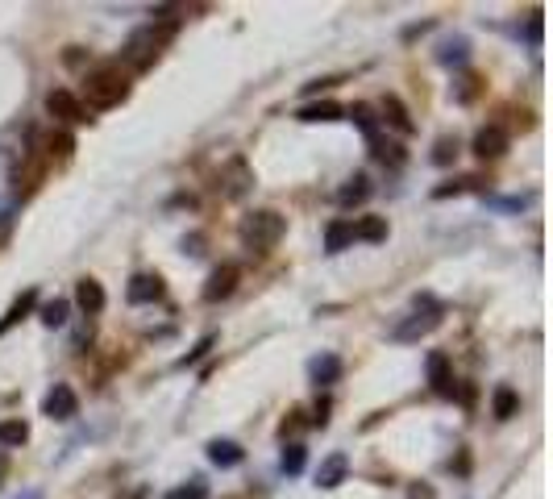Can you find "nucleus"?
I'll list each match as a JSON object with an SVG mask.
<instances>
[{
    "mask_svg": "<svg viewBox=\"0 0 553 499\" xmlns=\"http://www.w3.org/2000/svg\"><path fill=\"white\" fill-rule=\"evenodd\" d=\"M470 188H483V180L478 175H462V180H450V183H441L437 192V200H445V196H458V192H470Z\"/></svg>",
    "mask_w": 553,
    "mask_h": 499,
    "instance_id": "28",
    "label": "nucleus"
},
{
    "mask_svg": "<svg viewBox=\"0 0 553 499\" xmlns=\"http://www.w3.org/2000/svg\"><path fill=\"white\" fill-rule=\"evenodd\" d=\"M478 84H483V79H478V76H466V79H462V88L453 92V96H458V101H462V104H470V101H475V96H478Z\"/></svg>",
    "mask_w": 553,
    "mask_h": 499,
    "instance_id": "33",
    "label": "nucleus"
},
{
    "mask_svg": "<svg viewBox=\"0 0 553 499\" xmlns=\"http://www.w3.org/2000/svg\"><path fill=\"white\" fill-rule=\"evenodd\" d=\"M250 183H254V175H250V166H245L242 158H233V163L220 171V192L229 196V200H242V196L250 192Z\"/></svg>",
    "mask_w": 553,
    "mask_h": 499,
    "instance_id": "9",
    "label": "nucleus"
},
{
    "mask_svg": "<svg viewBox=\"0 0 553 499\" xmlns=\"http://www.w3.org/2000/svg\"><path fill=\"white\" fill-rule=\"evenodd\" d=\"M279 466H284V474H300L304 466H309V449L292 441V446L284 449V458H279Z\"/></svg>",
    "mask_w": 553,
    "mask_h": 499,
    "instance_id": "25",
    "label": "nucleus"
},
{
    "mask_svg": "<svg viewBox=\"0 0 553 499\" xmlns=\"http://www.w3.org/2000/svg\"><path fill=\"white\" fill-rule=\"evenodd\" d=\"M46 113L59 117V121H67V125H79V121H88V109H84V101H79L76 92H67V88L46 92Z\"/></svg>",
    "mask_w": 553,
    "mask_h": 499,
    "instance_id": "6",
    "label": "nucleus"
},
{
    "mask_svg": "<svg viewBox=\"0 0 553 499\" xmlns=\"http://www.w3.org/2000/svg\"><path fill=\"white\" fill-rule=\"evenodd\" d=\"M528 42H533V46L541 42V17H533V21H528Z\"/></svg>",
    "mask_w": 553,
    "mask_h": 499,
    "instance_id": "36",
    "label": "nucleus"
},
{
    "mask_svg": "<svg viewBox=\"0 0 553 499\" xmlns=\"http://www.w3.org/2000/svg\"><path fill=\"white\" fill-rule=\"evenodd\" d=\"M371 154L379 158V163H391V166H399V163H404V154H399V146L383 141L379 133H371Z\"/></svg>",
    "mask_w": 553,
    "mask_h": 499,
    "instance_id": "27",
    "label": "nucleus"
},
{
    "mask_svg": "<svg viewBox=\"0 0 553 499\" xmlns=\"http://www.w3.org/2000/svg\"><path fill=\"white\" fill-rule=\"evenodd\" d=\"M349 117H354V121L366 129V138H371V133H374V109H371V104H354V109H349Z\"/></svg>",
    "mask_w": 553,
    "mask_h": 499,
    "instance_id": "32",
    "label": "nucleus"
},
{
    "mask_svg": "<svg viewBox=\"0 0 553 499\" xmlns=\"http://www.w3.org/2000/svg\"><path fill=\"white\" fill-rule=\"evenodd\" d=\"M42 412H46L51 421H71V416L79 412V396H76V391H71L67 383H54V387H51V396L42 399Z\"/></svg>",
    "mask_w": 553,
    "mask_h": 499,
    "instance_id": "7",
    "label": "nucleus"
},
{
    "mask_svg": "<svg viewBox=\"0 0 553 499\" xmlns=\"http://www.w3.org/2000/svg\"><path fill=\"white\" fill-rule=\"evenodd\" d=\"M346 471H349L346 454H329V458L321 462V471H317V487H321V491H333V487L346 483Z\"/></svg>",
    "mask_w": 553,
    "mask_h": 499,
    "instance_id": "12",
    "label": "nucleus"
},
{
    "mask_svg": "<svg viewBox=\"0 0 553 499\" xmlns=\"http://www.w3.org/2000/svg\"><path fill=\"white\" fill-rule=\"evenodd\" d=\"M38 150H42V158H46V166L67 163V158H71V150H76V138H71V133H51V138L42 141Z\"/></svg>",
    "mask_w": 553,
    "mask_h": 499,
    "instance_id": "15",
    "label": "nucleus"
},
{
    "mask_svg": "<svg viewBox=\"0 0 553 499\" xmlns=\"http://www.w3.org/2000/svg\"><path fill=\"white\" fill-rule=\"evenodd\" d=\"M437 325H441V304H433V300L425 295V300L416 304V312H412L404 325H396L391 337H396V342H416V337H425V333L437 329Z\"/></svg>",
    "mask_w": 553,
    "mask_h": 499,
    "instance_id": "4",
    "label": "nucleus"
},
{
    "mask_svg": "<svg viewBox=\"0 0 553 499\" xmlns=\"http://www.w3.org/2000/svg\"><path fill=\"white\" fill-rule=\"evenodd\" d=\"M429 383L437 396H453V371H450V358L445 354H429Z\"/></svg>",
    "mask_w": 553,
    "mask_h": 499,
    "instance_id": "13",
    "label": "nucleus"
},
{
    "mask_svg": "<svg viewBox=\"0 0 553 499\" xmlns=\"http://www.w3.org/2000/svg\"><path fill=\"white\" fill-rule=\"evenodd\" d=\"M21 499H42V491H26V495H21Z\"/></svg>",
    "mask_w": 553,
    "mask_h": 499,
    "instance_id": "37",
    "label": "nucleus"
},
{
    "mask_svg": "<svg viewBox=\"0 0 553 499\" xmlns=\"http://www.w3.org/2000/svg\"><path fill=\"white\" fill-rule=\"evenodd\" d=\"M383 242L387 237V221L383 217H362L358 225H354V242Z\"/></svg>",
    "mask_w": 553,
    "mask_h": 499,
    "instance_id": "23",
    "label": "nucleus"
},
{
    "mask_svg": "<svg viewBox=\"0 0 553 499\" xmlns=\"http://www.w3.org/2000/svg\"><path fill=\"white\" fill-rule=\"evenodd\" d=\"M349 245H354V225H349V221H333V225L325 229V250H329V254H341Z\"/></svg>",
    "mask_w": 553,
    "mask_h": 499,
    "instance_id": "16",
    "label": "nucleus"
},
{
    "mask_svg": "<svg viewBox=\"0 0 553 499\" xmlns=\"http://www.w3.org/2000/svg\"><path fill=\"white\" fill-rule=\"evenodd\" d=\"M208 350H212V337H204V342H200V346L192 350V354H188V358H183V366H192V362H200L208 354Z\"/></svg>",
    "mask_w": 553,
    "mask_h": 499,
    "instance_id": "34",
    "label": "nucleus"
},
{
    "mask_svg": "<svg viewBox=\"0 0 553 499\" xmlns=\"http://www.w3.org/2000/svg\"><path fill=\"white\" fill-rule=\"evenodd\" d=\"M312 379H317V387H329L341 379V362L333 358V354H321V358L312 362Z\"/></svg>",
    "mask_w": 553,
    "mask_h": 499,
    "instance_id": "22",
    "label": "nucleus"
},
{
    "mask_svg": "<svg viewBox=\"0 0 553 499\" xmlns=\"http://www.w3.org/2000/svg\"><path fill=\"white\" fill-rule=\"evenodd\" d=\"M508 150V129L503 125H483L475 133V154L478 158H500Z\"/></svg>",
    "mask_w": 553,
    "mask_h": 499,
    "instance_id": "11",
    "label": "nucleus"
},
{
    "mask_svg": "<svg viewBox=\"0 0 553 499\" xmlns=\"http://www.w3.org/2000/svg\"><path fill=\"white\" fill-rule=\"evenodd\" d=\"M229 499H245V495H229Z\"/></svg>",
    "mask_w": 553,
    "mask_h": 499,
    "instance_id": "39",
    "label": "nucleus"
},
{
    "mask_svg": "<svg viewBox=\"0 0 553 499\" xmlns=\"http://www.w3.org/2000/svg\"><path fill=\"white\" fill-rule=\"evenodd\" d=\"M312 424H329V399H317V416H312Z\"/></svg>",
    "mask_w": 553,
    "mask_h": 499,
    "instance_id": "35",
    "label": "nucleus"
},
{
    "mask_svg": "<svg viewBox=\"0 0 553 499\" xmlns=\"http://www.w3.org/2000/svg\"><path fill=\"white\" fill-rule=\"evenodd\" d=\"M453 154H458V141H453V138H437V146H433V163L445 166V163H453Z\"/></svg>",
    "mask_w": 553,
    "mask_h": 499,
    "instance_id": "31",
    "label": "nucleus"
},
{
    "mask_svg": "<svg viewBox=\"0 0 553 499\" xmlns=\"http://www.w3.org/2000/svg\"><path fill=\"white\" fill-rule=\"evenodd\" d=\"M167 499H208V487L200 483V479H192V483H183V487H175Z\"/></svg>",
    "mask_w": 553,
    "mask_h": 499,
    "instance_id": "30",
    "label": "nucleus"
},
{
    "mask_svg": "<svg viewBox=\"0 0 553 499\" xmlns=\"http://www.w3.org/2000/svg\"><path fill=\"white\" fill-rule=\"evenodd\" d=\"M46 158H42V150H29L26 158H21V166L13 171V196L17 200H26V196H34L38 192V183L46 180Z\"/></svg>",
    "mask_w": 553,
    "mask_h": 499,
    "instance_id": "5",
    "label": "nucleus"
},
{
    "mask_svg": "<svg viewBox=\"0 0 553 499\" xmlns=\"http://www.w3.org/2000/svg\"><path fill=\"white\" fill-rule=\"evenodd\" d=\"M42 325H46V329H59V325H67V300H51V304L42 308Z\"/></svg>",
    "mask_w": 553,
    "mask_h": 499,
    "instance_id": "29",
    "label": "nucleus"
},
{
    "mask_svg": "<svg viewBox=\"0 0 553 499\" xmlns=\"http://www.w3.org/2000/svg\"><path fill=\"white\" fill-rule=\"evenodd\" d=\"M366 196H371V180H366V175H349L346 188L337 192V205H346V208L349 205H362Z\"/></svg>",
    "mask_w": 553,
    "mask_h": 499,
    "instance_id": "20",
    "label": "nucleus"
},
{
    "mask_svg": "<svg viewBox=\"0 0 553 499\" xmlns=\"http://www.w3.org/2000/svg\"><path fill=\"white\" fill-rule=\"evenodd\" d=\"M0 479H4V454H0Z\"/></svg>",
    "mask_w": 553,
    "mask_h": 499,
    "instance_id": "38",
    "label": "nucleus"
},
{
    "mask_svg": "<svg viewBox=\"0 0 553 499\" xmlns=\"http://www.w3.org/2000/svg\"><path fill=\"white\" fill-rule=\"evenodd\" d=\"M76 304L88 312V317H96V312H104V287L96 279H79L76 283Z\"/></svg>",
    "mask_w": 553,
    "mask_h": 499,
    "instance_id": "14",
    "label": "nucleus"
},
{
    "mask_svg": "<svg viewBox=\"0 0 553 499\" xmlns=\"http://www.w3.org/2000/svg\"><path fill=\"white\" fill-rule=\"evenodd\" d=\"M84 96L96 109H116L129 96V71H121L116 63L92 67L88 76H84Z\"/></svg>",
    "mask_w": 553,
    "mask_h": 499,
    "instance_id": "2",
    "label": "nucleus"
},
{
    "mask_svg": "<svg viewBox=\"0 0 553 499\" xmlns=\"http://www.w3.org/2000/svg\"><path fill=\"white\" fill-rule=\"evenodd\" d=\"M346 113V109H341V104H333V101H317V104H304V109H300V121H309V125H317V121H337V117Z\"/></svg>",
    "mask_w": 553,
    "mask_h": 499,
    "instance_id": "18",
    "label": "nucleus"
},
{
    "mask_svg": "<svg viewBox=\"0 0 553 499\" xmlns=\"http://www.w3.org/2000/svg\"><path fill=\"white\" fill-rule=\"evenodd\" d=\"M383 117H387V125L391 129H399V133H412V117H408V109H404V101L399 96H387L383 101Z\"/></svg>",
    "mask_w": 553,
    "mask_h": 499,
    "instance_id": "19",
    "label": "nucleus"
},
{
    "mask_svg": "<svg viewBox=\"0 0 553 499\" xmlns=\"http://www.w3.org/2000/svg\"><path fill=\"white\" fill-rule=\"evenodd\" d=\"M208 462L220 466V471H229L242 462V446H233V441H208Z\"/></svg>",
    "mask_w": 553,
    "mask_h": 499,
    "instance_id": "17",
    "label": "nucleus"
},
{
    "mask_svg": "<svg viewBox=\"0 0 553 499\" xmlns=\"http://www.w3.org/2000/svg\"><path fill=\"white\" fill-rule=\"evenodd\" d=\"M237 279H242V270L233 267V262L217 267L212 275H208V283H204V300H208V304H217V300H229V295L237 292Z\"/></svg>",
    "mask_w": 553,
    "mask_h": 499,
    "instance_id": "8",
    "label": "nucleus"
},
{
    "mask_svg": "<svg viewBox=\"0 0 553 499\" xmlns=\"http://www.w3.org/2000/svg\"><path fill=\"white\" fill-rule=\"evenodd\" d=\"M34 304H38V292H26V295H21V300H17V304L9 308V312H4V320H0V337L13 329L17 320H26L29 312H34Z\"/></svg>",
    "mask_w": 553,
    "mask_h": 499,
    "instance_id": "21",
    "label": "nucleus"
},
{
    "mask_svg": "<svg viewBox=\"0 0 553 499\" xmlns=\"http://www.w3.org/2000/svg\"><path fill=\"white\" fill-rule=\"evenodd\" d=\"M284 229H287V221L279 217L275 208H258V213L242 217V225H237V233H242V242L250 245V250H270V245H279Z\"/></svg>",
    "mask_w": 553,
    "mask_h": 499,
    "instance_id": "3",
    "label": "nucleus"
},
{
    "mask_svg": "<svg viewBox=\"0 0 553 499\" xmlns=\"http://www.w3.org/2000/svg\"><path fill=\"white\" fill-rule=\"evenodd\" d=\"M29 424L26 421H0V446H26Z\"/></svg>",
    "mask_w": 553,
    "mask_h": 499,
    "instance_id": "24",
    "label": "nucleus"
},
{
    "mask_svg": "<svg viewBox=\"0 0 553 499\" xmlns=\"http://www.w3.org/2000/svg\"><path fill=\"white\" fill-rule=\"evenodd\" d=\"M125 300L129 304H155V300H163V279L158 275H133L125 287Z\"/></svg>",
    "mask_w": 553,
    "mask_h": 499,
    "instance_id": "10",
    "label": "nucleus"
},
{
    "mask_svg": "<svg viewBox=\"0 0 553 499\" xmlns=\"http://www.w3.org/2000/svg\"><path fill=\"white\" fill-rule=\"evenodd\" d=\"M175 29H180L175 17H167V21H150V26L133 29L129 42H125V51H121V54H125V63H129V71H150V67L163 59V51L171 46Z\"/></svg>",
    "mask_w": 553,
    "mask_h": 499,
    "instance_id": "1",
    "label": "nucleus"
},
{
    "mask_svg": "<svg viewBox=\"0 0 553 499\" xmlns=\"http://www.w3.org/2000/svg\"><path fill=\"white\" fill-rule=\"evenodd\" d=\"M516 408H520V396H516L512 387H500V391H495V416H500V421H512Z\"/></svg>",
    "mask_w": 553,
    "mask_h": 499,
    "instance_id": "26",
    "label": "nucleus"
}]
</instances>
